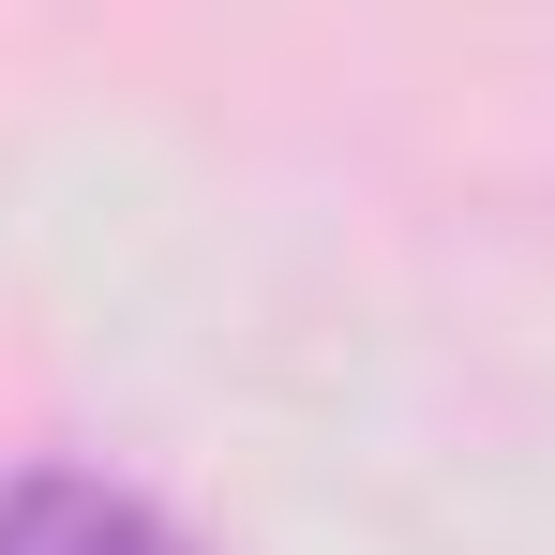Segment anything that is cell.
Listing matches in <instances>:
<instances>
[{
	"label": "cell",
	"mask_w": 555,
	"mask_h": 555,
	"mask_svg": "<svg viewBox=\"0 0 555 555\" xmlns=\"http://www.w3.org/2000/svg\"><path fill=\"white\" fill-rule=\"evenodd\" d=\"M0 555H181L135 495H105V480H15L0 495Z\"/></svg>",
	"instance_id": "cell-1"
}]
</instances>
